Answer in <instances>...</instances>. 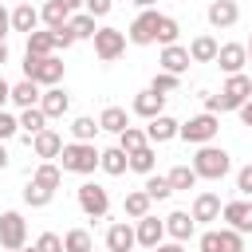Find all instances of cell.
<instances>
[{"label": "cell", "mask_w": 252, "mask_h": 252, "mask_svg": "<svg viewBox=\"0 0 252 252\" xmlns=\"http://www.w3.org/2000/svg\"><path fill=\"white\" fill-rule=\"evenodd\" d=\"M236 193H240L244 201L252 197V161H248V165H244V169L236 173Z\"/></svg>", "instance_id": "cell-45"}, {"label": "cell", "mask_w": 252, "mask_h": 252, "mask_svg": "<svg viewBox=\"0 0 252 252\" xmlns=\"http://www.w3.org/2000/svg\"><path fill=\"white\" fill-rule=\"evenodd\" d=\"M244 47H248V63H252V39H248V43H244Z\"/></svg>", "instance_id": "cell-57"}, {"label": "cell", "mask_w": 252, "mask_h": 252, "mask_svg": "<svg viewBox=\"0 0 252 252\" xmlns=\"http://www.w3.org/2000/svg\"><path fill=\"white\" fill-rule=\"evenodd\" d=\"M35 248H39V252H67V248H63V236H55V232H43V236L35 240Z\"/></svg>", "instance_id": "cell-44"}, {"label": "cell", "mask_w": 252, "mask_h": 252, "mask_svg": "<svg viewBox=\"0 0 252 252\" xmlns=\"http://www.w3.org/2000/svg\"><path fill=\"white\" fill-rule=\"evenodd\" d=\"M4 102H12V83L0 75V110H4Z\"/></svg>", "instance_id": "cell-49"}, {"label": "cell", "mask_w": 252, "mask_h": 252, "mask_svg": "<svg viewBox=\"0 0 252 252\" xmlns=\"http://www.w3.org/2000/svg\"><path fill=\"white\" fill-rule=\"evenodd\" d=\"M8 32H12V12H8V8L0 4V39H4Z\"/></svg>", "instance_id": "cell-48"}, {"label": "cell", "mask_w": 252, "mask_h": 252, "mask_svg": "<svg viewBox=\"0 0 252 252\" xmlns=\"http://www.w3.org/2000/svg\"><path fill=\"white\" fill-rule=\"evenodd\" d=\"M83 8H87V12L94 16V20H98V16H110V8H114V0H87Z\"/></svg>", "instance_id": "cell-46"}, {"label": "cell", "mask_w": 252, "mask_h": 252, "mask_svg": "<svg viewBox=\"0 0 252 252\" xmlns=\"http://www.w3.org/2000/svg\"><path fill=\"white\" fill-rule=\"evenodd\" d=\"M134 244H138V232L126 220H114L106 228V252H134Z\"/></svg>", "instance_id": "cell-14"}, {"label": "cell", "mask_w": 252, "mask_h": 252, "mask_svg": "<svg viewBox=\"0 0 252 252\" xmlns=\"http://www.w3.org/2000/svg\"><path fill=\"white\" fill-rule=\"evenodd\" d=\"M67 28L75 32V39H94V32H98V28H94V16H91V12H75Z\"/></svg>", "instance_id": "cell-35"}, {"label": "cell", "mask_w": 252, "mask_h": 252, "mask_svg": "<svg viewBox=\"0 0 252 252\" xmlns=\"http://www.w3.org/2000/svg\"><path fill=\"white\" fill-rule=\"evenodd\" d=\"M63 4H67V8H71V12H79V8H83V4H87V0H63Z\"/></svg>", "instance_id": "cell-55"}, {"label": "cell", "mask_w": 252, "mask_h": 252, "mask_svg": "<svg viewBox=\"0 0 252 252\" xmlns=\"http://www.w3.org/2000/svg\"><path fill=\"white\" fill-rule=\"evenodd\" d=\"M130 110H134L138 118H146V122H154L158 114H165V94H154V91L146 87V91H138V94H134V102H130Z\"/></svg>", "instance_id": "cell-11"}, {"label": "cell", "mask_w": 252, "mask_h": 252, "mask_svg": "<svg viewBox=\"0 0 252 252\" xmlns=\"http://www.w3.org/2000/svg\"><path fill=\"white\" fill-rule=\"evenodd\" d=\"M158 63H161V71H169V75H185L189 71V47H181V43H173V47H161V55H158Z\"/></svg>", "instance_id": "cell-17"}, {"label": "cell", "mask_w": 252, "mask_h": 252, "mask_svg": "<svg viewBox=\"0 0 252 252\" xmlns=\"http://www.w3.org/2000/svg\"><path fill=\"white\" fill-rule=\"evenodd\" d=\"M236 114H240V122H244V126H252V98H248V102H244Z\"/></svg>", "instance_id": "cell-50"}, {"label": "cell", "mask_w": 252, "mask_h": 252, "mask_svg": "<svg viewBox=\"0 0 252 252\" xmlns=\"http://www.w3.org/2000/svg\"><path fill=\"white\" fill-rule=\"evenodd\" d=\"M8 161H12V158H8V150H4V142H0V173L8 169Z\"/></svg>", "instance_id": "cell-52"}, {"label": "cell", "mask_w": 252, "mask_h": 252, "mask_svg": "<svg viewBox=\"0 0 252 252\" xmlns=\"http://www.w3.org/2000/svg\"><path fill=\"white\" fill-rule=\"evenodd\" d=\"M28 55H55V32L51 28H39L28 35Z\"/></svg>", "instance_id": "cell-29"}, {"label": "cell", "mask_w": 252, "mask_h": 252, "mask_svg": "<svg viewBox=\"0 0 252 252\" xmlns=\"http://www.w3.org/2000/svg\"><path fill=\"white\" fill-rule=\"evenodd\" d=\"M154 252H185V248H181V244H177V240H169V244H165V240H161V244H158V248H154Z\"/></svg>", "instance_id": "cell-51"}, {"label": "cell", "mask_w": 252, "mask_h": 252, "mask_svg": "<svg viewBox=\"0 0 252 252\" xmlns=\"http://www.w3.org/2000/svg\"><path fill=\"white\" fill-rule=\"evenodd\" d=\"M158 20H161V12H158V8L138 12V16H134V24L126 28V39H130L134 47H150V43H158Z\"/></svg>", "instance_id": "cell-6"}, {"label": "cell", "mask_w": 252, "mask_h": 252, "mask_svg": "<svg viewBox=\"0 0 252 252\" xmlns=\"http://www.w3.org/2000/svg\"><path fill=\"white\" fill-rule=\"evenodd\" d=\"M24 79L39 87H59L63 83V59L59 55H28L24 51Z\"/></svg>", "instance_id": "cell-3"}, {"label": "cell", "mask_w": 252, "mask_h": 252, "mask_svg": "<svg viewBox=\"0 0 252 252\" xmlns=\"http://www.w3.org/2000/svg\"><path fill=\"white\" fill-rule=\"evenodd\" d=\"M63 146H67V142H63V138H59L51 126H47V130H39V134L32 138V150H35V158H43V161L59 158V154H63Z\"/></svg>", "instance_id": "cell-19"}, {"label": "cell", "mask_w": 252, "mask_h": 252, "mask_svg": "<svg viewBox=\"0 0 252 252\" xmlns=\"http://www.w3.org/2000/svg\"><path fill=\"white\" fill-rule=\"evenodd\" d=\"M220 232V252H244V236L232 228H217Z\"/></svg>", "instance_id": "cell-41"}, {"label": "cell", "mask_w": 252, "mask_h": 252, "mask_svg": "<svg viewBox=\"0 0 252 252\" xmlns=\"http://www.w3.org/2000/svg\"><path fill=\"white\" fill-rule=\"evenodd\" d=\"M16 134H20V118L8 114V110H0V142H8V138H16Z\"/></svg>", "instance_id": "cell-42"}, {"label": "cell", "mask_w": 252, "mask_h": 252, "mask_svg": "<svg viewBox=\"0 0 252 252\" xmlns=\"http://www.w3.org/2000/svg\"><path fill=\"white\" fill-rule=\"evenodd\" d=\"M165 177H169V185H173V193H189V189H193V185L201 181L193 165H173V169H169Z\"/></svg>", "instance_id": "cell-31"}, {"label": "cell", "mask_w": 252, "mask_h": 252, "mask_svg": "<svg viewBox=\"0 0 252 252\" xmlns=\"http://www.w3.org/2000/svg\"><path fill=\"white\" fill-rule=\"evenodd\" d=\"M130 4H134V8H142V12H146V8H154V4H158V0H130Z\"/></svg>", "instance_id": "cell-54"}, {"label": "cell", "mask_w": 252, "mask_h": 252, "mask_svg": "<svg viewBox=\"0 0 252 252\" xmlns=\"http://www.w3.org/2000/svg\"><path fill=\"white\" fill-rule=\"evenodd\" d=\"M32 181H35V185H43V189H51V193H55V189H59V185H63V169H59V165H55V161H39V165H35V169H32Z\"/></svg>", "instance_id": "cell-27"}, {"label": "cell", "mask_w": 252, "mask_h": 252, "mask_svg": "<svg viewBox=\"0 0 252 252\" xmlns=\"http://www.w3.org/2000/svg\"><path fill=\"white\" fill-rule=\"evenodd\" d=\"M71 43H79V39H75V32H71L67 24H63V28H55V47H63V51H67Z\"/></svg>", "instance_id": "cell-47"}, {"label": "cell", "mask_w": 252, "mask_h": 252, "mask_svg": "<svg viewBox=\"0 0 252 252\" xmlns=\"http://www.w3.org/2000/svg\"><path fill=\"white\" fill-rule=\"evenodd\" d=\"M75 197H79V209H83L91 220H102V217L110 213V193H106V185H98V181H83V185L75 189Z\"/></svg>", "instance_id": "cell-5"}, {"label": "cell", "mask_w": 252, "mask_h": 252, "mask_svg": "<svg viewBox=\"0 0 252 252\" xmlns=\"http://www.w3.org/2000/svg\"><path fill=\"white\" fill-rule=\"evenodd\" d=\"M98 126H102L106 134H122V130L130 126V114H126L122 106H106V110L98 114Z\"/></svg>", "instance_id": "cell-30"}, {"label": "cell", "mask_w": 252, "mask_h": 252, "mask_svg": "<svg viewBox=\"0 0 252 252\" xmlns=\"http://www.w3.org/2000/svg\"><path fill=\"white\" fill-rule=\"evenodd\" d=\"M150 193L146 189H134V193H126V201H122V213L130 217V220H142V217H150Z\"/></svg>", "instance_id": "cell-28"}, {"label": "cell", "mask_w": 252, "mask_h": 252, "mask_svg": "<svg viewBox=\"0 0 252 252\" xmlns=\"http://www.w3.org/2000/svg\"><path fill=\"white\" fill-rule=\"evenodd\" d=\"M71 16H75V12H71L63 0H47V4L39 8V20H43V28H51V32H55V28H63V24H71Z\"/></svg>", "instance_id": "cell-23"}, {"label": "cell", "mask_w": 252, "mask_h": 252, "mask_svg": "<svg viewBox=\"0 0 252 252\" xmlns=\"http://www.w3.org/2000/svg\"><path fill=\"white\" fill-rule=\"evenodd\" d=\"M134 232H138V244L154 252V248L165 240V220H158V217L150 213V217H142V220H138V228H134Z\"/></svg>", "instance_id": "cell-16"}, {"label": "cell", "mask_w": 252, "mask_h": 252, "mask_svg": "<svg viewBox=\"0 0 252 252\" xmlns=\"http://www.w3.org/2000/svg\"><path fill=\"white\" fill-rule=\"evenodd\" d=\"M244 63H248V47H244V43H220V51H217V67H220L224 75H240Z\"/></svg>", "instance_id": "cell-10"}, {"label": "cell", "mask_w": 252, "mask_h": 252, "mask_svg": "<svg viewBox=\"0 0 252 252\" xmlns=\"http://www.w3.org/2000/svg\"><path fill=\"white\" fill-rule=\"evenodd\" d=\"M220 197L217 193H197V201H193V220L197 224H209V220H220Z\"/></svg>", "instance_id": "cell-21"}, {"label": "cell", "mask_w": 252, "mask_h": 252, "mask_svg": "<svg viewBox=\"0 0 252 252\" xmlns=\"http://www.w3.org/2000/svg\"><path fill=\"white\" fill-rule=\"evenodd\" d=\"M98 161H102V150H94V142H67L59 154L63 173H94Z\"/></svg>", "instance_id": "cell-1"}, {"label": "cell", "mask_w": 252, "mask_h": 252, "mask_svg": "<svg viewBox=\"0 0 252 252\" xmlns=\"http://www.w3.org/2000/svg\"><path fill=\"white\" fill-rule=\"evenodd\" d=\"M39 8L35 4H16L12 8V32H24V35H32V32H39Z\"/></svg>", "instance_id": "cell-20"}, {"label": "cell", "mask_w": 252, "mask_h": 252, "mask_svg": "<svg viewBox=\"0 0 252 252\" xmlns=\"http://www.w3.org/2000/svg\"><path fill=\"white\" fill-rule=\"evenodd\" d=\"M98 130H102V126H98L94 118H87V114H83V118H71V138H75V142H94Z\"/></svg>", "instance_id": "cell-36"}, {"label": "cell", "mask_w": 252, "mask_h": 252, "mask_svg": "<svg viewBox=\"0 0 252 252\" xmlns=\"http://www.w3.org/2000/svg\"><path fill=\"white\" fill-rule=\"evenodd\" d=\"M39 98H43L39 83H32V79H20V83H12V102H16L20 110H28V106H39Z\"/></svg>", "instance_id": "cell-22"}, {"label": "cell", "mask_w": 252, "mask_h": 252, "mask_svg": "<svg viewBox=\"0 0 252 252\" xmlns=\"http://www.w3.org/2000/svg\"><path fill=\"white\" fill-rule=\"evenodd\" d=\"M122 51H126V32H118V28H98L94 32V55L102 63H114Z\"/></svg>", "instance_id": "cell-8"}, {"label": "cell", "mask_w": 252, "mask_h": 252, "mask_svg": "<svg viewBox=\"0 0 252 252\" xmlns=\"http://www.w3.org/2000/svg\"><path fill=\"white\" fill-rule=\"evenodd\" d=\"M197 248H201V252H220V232H217V228L201 232V236H197Z\"/></svg>", "instance_id": "cell-43"}, {"label": "cell", "mask_w": 252, "mask_h": 252, "mask_svg": "<svg viewBox=\"0 0 252 252\" xmlns=\"http://www.w3.org/2000/svg\"><path fill=\"white\" fill-rule=\"evenodd\" d=\"M220 217L228 220L232 232H240V236L252 232V201H244V197H240V201H228V205L220 209Z\"/></svg>", "instance_id": "cell-9"}, {"label": "cell", "mask_w": 252, "mask_h": 252, "mask_svg": "<svg viewBox=\"0 0 252 252\" xmlns=\"http://www.w3.org/2000/svg\"><path fill=\"white\" fill-rule=\"evenodd\" d=\"M63 248H67V252H94V240H91L87 228H71V232L63 236Z\"/></svg>", "instance_id": "cell-38"}, {"label": "cell", "mask_w": 252, "mask_h": 252, "mask_svg": "<svg viewBox=\"0 0 252 252\" xmlns=\"http://www.w3.org/2000/svg\"><path fill=\"white\" fill-rule=\"evenodd\" d=\"M205 20H209L213 28H232V24L240 20V4H236V0H213V4L205 8Z\"/></svg>", "instance_id": "cell-12"}, {"label": "cell", "mask_w": 252, "mask_h": 252, "mask_svg": "<svg viewBox=\"0 0 252 252\" xmlns=\"http://www.w3.org/2000/svg\"><path fill=\"white\" fill-rule=\"evenodd\" d=\"M8 63V39H0V67Z\"/></svg>", "instance_id": "cell-53"}, {"label": "cell", "mask_w": 252, "mask_h": 252, "mask_svg": "<svg viewBox=\"0 0 252 252\" xmlns=\"http://www.w3.org/2000/svg\"><path fill=\"white\" fill-rule=\"evenodd\" d=\"M193 169H197V177H205V181H220L228 169H232V154L224 150V146H197V154H193Z\"/></svg>", "instance_id": "cell-2"}, {"label": "cell", "mask_w": 252, "mask_h": 252, "mask_svg": "<svg viewBox=\"0 0 252 252\" xmlns=\"http://www.w3.org/2000/svg\"><path fill=\"white\" fill-rule=\"evenodd\" d=\"M39 110H43L47 118H63V114L71 110V94H67L63 87H47L43 98H39Z\"/></svg>", "instance_id": "cell-18"}, {"label": "cell", "mask_w": 252, "mask_h": 252, "mask_svg": "<svg viewBox=\"0 0 252 252\" xmlns=\"http://www.w3.org/2000/svg\"><path fill=\"white\" fill-rule=\"evenodd\" d=\"M24 244H28V220H24V213H16V209L0 213V248L16 252Z\"/></svg>", "instance_id": "cell-7"}, {"label": "cell", "mask_w": 252, "mask_h": 252, "mask_svg": "<svg viewBox=\"0 0 252 252\" xmlns=\"http://www.w3.org/2000/svg\"><path fill=\"white\" fill-rule=\"evenodd\" d=\"M142 189L150 193V201H169V197H173V185H169V177H158V173H150Z\"/></svg>", "instance_id": "cell-37"}, {"label": "cell", "mask_w": 252, "mask_h": 252, "mask_svg": "<svg viewBox=\"0 0 252 252\" xmlns=\"http://www.w3.org/2000/svg\"><path fill=\"white\" fill-rule=\"evenodd\" d=\"M20 4H32V0H20Z\"/></svg>", "instance_id": "cell-58"}, {"label": "cell", "mask_w": 252, "mask_h": 252, "mask_svg": "<svg viewBox=\"0 0 252 252\" xmlns=\"http://www.w3.org/2000/svg\"><path fill=\"white\" fill-rule=\"evenodd\" d=\"M20 130H24V142L32 146V138H35L39 130H47V114H43L39 106H28V110H20Z\"/></svg>", "instance_id": "cell-24"}, {"label": "cell", "mask_w": 252, "mask_h": 252, "mask_svg": "<svg viewBox=\"0 0 252 252\" xmlns=\"http://www.w3.org/2000/svg\"><path fill=\"white\" fill-rule=\"evenodd\" d=\"M51 197H55L51 189H43V185H35V181L28 177V185H24V205H28V209H47Z\"/></svg>", "instance_id": "cell-33"}, {"label": "cell", "mask_w": 252, "mask_h": 252, "mask_svg": "<svg viewBox=\"0 0 252 252\" xmlns=\"http://www.w3.org/2000/svg\"><path fill=\"white\" fill-rule=\"evenodd\" d=\"M16 252H39V248H35V244H32V248H28V244H24V248H16Z\"/></svg>", "instance_id": "cell-56"}, {"label": "cell", "mask_w": 252, "mask_h": 252, "mask_svg": "<svg viewBox=\"0 0 252 252\" xmlns=\"http://www.w3.org/2000/svg\"><path fill=\"white\" fill-rule=\"evenodd\" d=\"M94 252H98V248H94ZM102 252H106V248H102Z\"/></svg>", "instance_id": "cell-59"}, {"label": "cell", "mask_w": 252, "mask_h": 252, "mask_svg": "<svg viewBox=\"0 0 252 252\" xmlns=\"http://www.w3.org/2000/svg\"><path fill=\"white\" fill-rule=\"evenodd\" d=\"M217 51H220V43H217L213 35H197V39L189 43V59H193V63H217Z\"/></svg>", "instance_id": "cell-25"}, {"label": "cell", "mask_w": 252, "mask_h": 252, "mask_svg": "<svg viewBox=\"0 0 252 252\" xmlns=\"http://www.w3.org/2000/svg\"><path fill=\"white\" fill-rule=\"evenodd\" d=\"M177 87H181V75H169V71H158V75H154V83H150V91H154V94H173Z\"/></svg>", "instance_id": "cell-40"}, {"label": "cell", "mask_w": 252, "mask_h": 252, "mask_svg": "<svg viewBox=\"0 0 252 252\" xmlns=\"http://www.w3.org/2000/svg\"><path fill=\"white\" fill-rule=\"evenodd\" d=\"M98 169H102V173H110V177H122V173L130 169V158H126V150H118V146L102 150V161H98Z\"/></svg>", "instance_id": "cell-26"}, {"label": "cell", "mask_w": 252, "mask_h": 252, "mask_svg": "<svg viewBox=\"0 0 252 252\" xmlns=\"http://www.w3.org/2000/svg\"><path fill=\"white\" fill-rule=\"evenodd\" d=\"M142 146H150V138H146V130H142V126H126V130L118 134V150L134 154V150H142Z\"/></svg>", "instance_id": "cell-34"}, {"label": "cell", "mask_w": 252, "mask_h": 252, "mask_svg": "<svg viewBox=\"0 0 252 252\" xmlns=\"http://www.w3.org/2000/svg\"><path fill=\"white\" fill-rule=\"evenodd\" d=\"M177 35H181V24H177L173 16H161V20H158V43H161V47H173Z\"/></svg>", "instance_id": "cell-39"}, {"label": "cell", "mask_w": 252, "mask_h": 252, "mask_svg": "<svg viewBox=\"0 0 252 252\" xmlns=\"http://www.w3.org/2000/svg\"><path fill=\"white\" fill-rule=\"evenodd\" d=\"M177 130H181V122H177V118H169V114H158L154 122H146V138H150V146L173 142V138H177Z\"/></svg>", "instance_id": "cell-15"}, {"label": "cell", "mask_w": 252, "mask_h": 252, "mask_svg": "<svg viewBox=\"0 0 252 252\" xmlns=\"http://www.w3.org/2000/svg\"><path fill=\"white\" fill-rule=\"evenodd\" d=\"M193 228H197V220H193V213H185V209H173V213L165 217V236L177 240V244H185V240L193 236Z\"/></svg>", "instance_id": "cell-13"}, {"label": "cell", "mask_w": 252, "mask_h": 252, "mask_svg": "<svg viewBox=\"0 0 252 252\" xmlns=\"http://www.w3.org/2000/svg\"><path fill=\"white\" fill-rule=\"evenodd\" d=\"M126 158H130V169H134V173H142V177L154 173V161H158L154 146H142V150H134V154H126Z\"/></svg>", "instance_id": "cell-32"}, {"label": "cell", "mask_w": 252, "mask_h": 252, "mask_svg": "<svg viewBox=\"0 0 252 252\" xmlns=\"http://www.w3.org/2000/svg\"><path fill=\"white\" fill-rule=\"evenodd\" d=\"M217 130H220V118L209 114V110H201V114H193V118L181 122L177 138H185V142H193V146H209V142L217 138Z\"/></svg>", "instance_id": "cell-4"}]
</instances>
